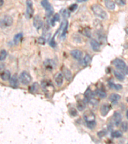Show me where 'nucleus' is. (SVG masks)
<instances>
[{"label":"nucleus","instance_id":"obj_1","mask_svg":"<svg viewBox=\"0 0 128 144\" xmlns=\"http://www.w3.org/2000/svg\"><path fill=\"white\" fill-rule=\"evenodd\" d=\"M83 118L88 128L90 129H94L96 126L95 116L91 111H87L83 115Z\"/></svg>","mask_w":128,"mask_h":144},{"label":"nucleus","instance_id":"obj_2","mask_svg":"<svg viewBox=\"0 0 128 144\" xmlns=\"http://www.w3.org/2000/svg\"><path fill=\"white\" fill-rule=\"evenodd\" d=\"M92 10L96 16L102 19H106L108 17V14L105 10L98 5H94L92 6Z\"/></svg>","mask_w":128,"mask_h":144},{"label":"nucleus","instance_id":"obj_3","mask_svg":"<svg viewBox=\"0 0 128 144\" xmlns=\"http://www.w3.org/2000/svg\"><path fill=\"white\" fill-rule=\"evenodd\" d=\"M113 64L117 69L124 72L126 74H128V67L124 61L120 58H116L113 61Z\"/></svg>","mask_w":128,"mask_h":144},{"label":"nucleus","instance_id":"obj_4","mask_svg":"<svg viewBox=\"0 0 128 144\" xmlns=\"http://www.w3.org/2000/svg\"><path fill=\"white\" fill-rule=\"evenodd\" d=\"M20 82L25 85H28L31 83L32 78L31 75L26 71H23L19 75Z\"/></svg>","mask_w":128,"mask_h":144},{"label":"nucleus","instance_id":"obj_5","mask_svg":"<svg viewBox=\"0 0 128 144\" xmlns=\"http://www.w3.org/2000/svg\"><path fill=\"white\" fill-rule=\"evenodd\" d=\"M41 5L46 10V13H47L48 17H50L53 14L54 9H53V8L52 7L51 4L49 3L48 0H42L41 1Z\"/></svg>","mask_w":128,"mask_h":144},{"label":"nucleus","instance_id":"obj_6","mask_svg":"<svg viewBox=\"0 0 128 144\" xmlns=\"http://www.w3.org/2000/svg\"><path fill=\"white\" fill-rule=\"evenodd\" d=\"M26 15L28 19H30L33 17L34 10L33 9V3L31 0H27L26 1Z\"/></svg>","mask_w":128,"mask_h":144},{"label":"nucleus","instance_id":"obj_7","mask_svg":"<svg viewBox=\"0 0 128 144\" xmlns=\"http://www.w3.org/2000/svg\"><path fill=\"white\" fill-rule=\"evenodd\" d=\"M13 24V18L9 15H6L1 19V25L3 27L10 26Z\"/></svg>","mask_w":128,"mask_h":144},{"label":"nucleus","instance_id":"obj_8","mask_svg":"<svg viewBox=\"0 0 128 144\" xmlns=\"http://www.w3.org/2000/svg\"><path fill=\"white\" fill-rule=\"evenodd\" d=\"M113 121L115 126H118L121 124V121H122V115L120 112H114L113 115Z\"/></svg>","mask_w":128,"mask_h":144},{"label":"nucleus","instance_id":"obj_9","mask_svg":"<svg viewBox=\"0 0 128 144\" xmlns=\"http://www.w3.org/2000/svg\"><path fill=\"white\" fill-rule=\"evenodd\" d=\"M41 86L42 88V90L45 92H50L53 91L54 88L51 83L49 81H43L41 83Z\"/></svg>","mask_w":128,"mask_h":144},{"label":"nucleus","instance_id":"obj_10","mask_svg":"<svg viewBox=\"0 0 128 144\" xmlns=\"http://www.w3.org/2000/svg\"><path fill=\"white\" fill-rule=\"evenodd\" d=\"M42 21L41 17L39 15H36L35 17H34L33 21V25L34 26V27L37 30H39L41 27L42 26Z\"/></svg>","mask_w":128,"mask_h":144},{"label":"nucleus","instance_id":"obj_11","mask_svg":"<svg viewBox=\"0 0 128 144\" xmlns=\"http://www.w3.org/2000/svg\"><path fill=\"white\" fill-rule=\"evenodd\" d=\"M111 108V106L109 104H103V105H102V106H101V108H100V112H101V114L102 115V116L105 117L109 113V111H110Z\"/></svg>","mask_w":128,"mask_h":144},{"label":"nucleus","instance_id":"obj_12","mask_svg":"<svg viewBox=\"0 0 128 144\" xmlns=\"http://www.w3.org/2000/svg\"><path fill=\"white\" fill-rule=\"evenodd\" d=\"M63 78L64 76L62 73H57V75L55 76L54 81H55L56 84L58 86H61L63 83Z\"/></svg>","mask_w":128,"mask_h":144},{"label":"nucleus","instance_id":"obj_13","mask_svg":"<svg viewBox=\"0 0 128 144\" xmlns=\"http://www.w3.org/2000/svg\"><path fill=\"white\" fill-rule=\"evenodd\" d=\"M9 80H10V85L12 87L14 88V89L18 87L19 82L17 74H14Z\"/></svg>","mask_w":128,"mask_h":144},{"label":"nucleus","instance_id":"obj_14","mask_svg":"<svg viewBox=\"0 0 128 144\" xmlns=\"http://www.w3.org/2000/svg\"><path fill=\"white\" fill-rule=\"evenodd\" d=\"M70 54L72 57L74 58V59L79 60L83 56V53L79 49H74V50L71 51L70 52Z\"/></svg>","mask_w":128,"mask_h":144},{"label":"nucleus","instance_id":"obj_15","mask_svg":"<svg viewBox=\"0 0 128 144\" xmlns=\"http://www.w3.org/2000/svg\"><path fill=\"white\" fill-rule=\"evenodd\" d=\"M63 74L65 79L67 80V81H70V80L72 79V78H73L72 73L70 72V70H69V69L65 67L63 68Z\"/></svg>","mask_w":128,"mask_h":144},{"label":"nucleus","instance_id":"obj_16","mask_svg":"<svg viewBox=\"0 0 128 144\" xmlns=\"http://www.w3.org/2000/svg\"><path fill=\"white\" fill-rule=\"evenodd\" d=\"M45 67L47 68L48 70H52V69H54L56 66V64L54 63V61L52 60H47L44 62Z\"/></svg>","mask_w":128,"mask_h":144},{"label":"nucleus","instance_id":"obj_17","mask_svg":"<svg viewBox=\"0 0 128 144\" xmlns=\"http://www.w3.org/2000/svg\"><path fill=\"white\" fill-rule=\"evenodd\" d=\"M86 101L85 99L80 100L79 101H78V103H77V108L79 111H83L86 108Z\"/></svg>","mask_w":128,"mask_h":144},{"label":"nucleus","instance_id":"obj_18","mask_svg":"<svg viewBox=\"0 0 128 144\" xmlns=\"http://www.w3.org/2000/svg\"><path fill=\"white\" fill-rule=\"evenodd\" d=\"M94 94L93 93V92L92 91L91 89H90V88H89V89H86V90L85 91V94H84V96H85V101H86V102H88V101H89V99H91L92 97H94Z\"/></svg>","mask_w":128,"mask_h":144},{"label":"nucleus","instance_id":"obj_19","mask_svg":"<svg viewBox=\"0 0 128 144\" xmlns=\"http://www.w3.org/2000/svg\"><path fill=\"white\" fill-rule=\"evenodd\" d=\"M90 46H91L93 50L95 51H99L100 47H101L100 44L97 41H96L95 40H92L90 41Z\"/></svg>","mask_w":128,"mask_h":144},{"label":"nucleus","instance_id":"obj_20","mask_svg":"<svg viewBox=\"0 0 128 144\" xmlns=\"http://www.w3.org/2000/svg\"><path fill=\"white\" fill-rule=\"evenodd\" d=\"M11 78L10 76V73L9 70H4L1 73V79L3 81H7Z\"/></svg>","mask_w":128,"mask_h":144},{"label":"nucleus","instance_id":"obj_21","mask_svg":"<svg viewBox=\"0 0 128 144\" xmlns=\"http://www.w3.org/2000/svg\"><path fill=\"white\" fill-rule=\"evenodd\" d=\"M23 38V34L22 33H19L16 34L14 38V42L15 45H17Z\"/></svg>","mask_w":128,"mask_h":144},{"label":"nucleus","instance_id":"obj_22","mask_svg":"<svg viewBox=\"0 0 128 144\" xmlns=\"http://www.w3.org/2000/svg\"><path fill=\"white\" fill-rule=\"evenodd\" d=\"M105 4L106 7L110 10H113L115 8V3L111 0H106Z\"/></svg>","mask_w":128,"mask_h":144},{"label":"nucleus","instance_id":"obj_23","mask_svg":"<svg viewBox=\"0 0 128 144\" xmlns=\"http://www.w3.org/2000/svg\"><path fill=\"white\" fill-rule=\"evenodd\" d=\"M113 74H114V76H115V78L118 80H120V81H123L125 79L124 75L122 73L118 71V70H114L113 71Z\"/></svg>","mask_w":128,"mask_h":144},{"label":"nucleus","instance_id":"obj_24","mask_svg":"<svg viewBox=\"0 0 128 144\" xmlns=\"http://www.w3.org/2000/svg\"><path fill=\"white\" fill-rule=\"evenodd\" d=\"M121 98V96L118 95V94H113L110 96V97H109V100H110V101H111L112 102H115L118 101Z\"/></svg>","mask_w":128,"mask_h":144},{"label":"nucleus","instance_id":"obj_25","mask_svg":"<svg viewBox=\"0 0 128 144\" xmlns=\"http://www.w3.org/2000/svg\"><path fill=\"white\" fill-rule=\"evenodd\" d=\"M38 89H39V85L37 82H35L30 86V91L31 93H36L38 92Z\"/></svg>","mask_w":128,"mask_h":144},{"label":"nucleus","instance_id":"obj_26","mask_svg":"<svg viewBox=\"0 0 128 144\" xmlns=\"http://www.w3.org/2000/svg\"><path fill=\"white\" fill-rule=\"evenodd\" d=\"M108 85L111 89H114V90H121L122 87L121 85H119V84H115L113 83V82H111V81H109Z\"/></svg>","mask_w":128,"mask_h":144},{"label":"nucleus","instance_id":"obj_27","mask_svg":"<svg viewBox=\"0 0 128 144\" xmlns=\"http://www.w3.org/2000/svg\"><path fill=\"white\" fill-rule=\"evenodd\" d=\"M96 94L101 99H104L106 97V94L105 92V91H104L102 89H98V90L96 91Z\"/></svg>","mask_w":128,"mask_h":144},{"label":"nucleus","instance_id":"obj_28","mask_svg":"<svg viewBox=\"0 0 128 144\" xmlns=\"http://www.w3.org/2000/svg\"><path fill=\"white\" fill-rule=\"evenodd\" d=\"M60 20V15L58 14H56L54 15V17L51 19V24L52 26H54L55 25V22L57 21H59Z\"/></svg>","mask_w":128,"mask_h":144},{"label":"nucleus","instance_id":"obj_29","mask_svg":"<svg viewBox=\"0 0 128 144\" xmlns=\"http://www.w3.org/2000/svg\"><path fill=\"white\" fill-rule=\"evenodd\" d=\"M111 136L112 138H120L122 136V133L120 131H115L112 132Z\"/></svg>","mask_w":128,"mask_h":144},{"label":"nucleus","instance_id":"obj_30","mask_svg":"<svg viewBox=\"0 0 128 144\" xmlns=\"http://www.w3.org/2000/svg\"><path fill=\"white\" fill-rule=\"evenodd\" d=\"M91 57L89 54H86L83 58V63L85 65H89L90 63V62H91Z\"/></svg>","mask_w":128,"mask_h":144},{"label":"nucleus","instance_id":"obj_31","mask_svg":"<svg viewBox=\"0 0 128 144\" xmlns=\"http://www.w3.org/2000/svg\"><path fill=\"white\" fill-rule=\"evenodd\" d=\"M67 28H68V22H66L63 26V30H62V34H61V38H65V35H66L67 31Z\"/></svg>","mask_w":128,"mask_h":144},{"label":"nucleus","instance_id":"obj_32","mask_svg":"<svg viewBox=\"0 0 128 144\" xmlns=\"http://www.w3.org/2000/svg\"><path fill=\"white\" fill-rule=\"evenodd\" d=\"M7 57V52L5 49H2L1 51V53H0V60L3 61Z\"/></svg>","mask_w":128,"mask_h":144},{"label":"nucleus","instance_id":"obj_33","mask_svg":"<svg viewBox=\"0 0 128 144\" xmlns=\"http://www.w3.org/2000/svg\"><path fill=\"white\" fill-rule=\"evenodd\" d=\"M60 13L64 18H68V17H70V12H69V10H67V9H63V10H62L60 11Z\"/></svg>","mask_w":128,"mask_h":144},{"label":"nucleus","instance_id":"obj_34","mask_svg":"<svg viewBox=\"0 0 128 144\" xmlns=\"http://www.w3.org/2000/svg\"><path fill=\"white\" fill-rule=\"evenodd\" d=\"M121 128L123 131L126 132L128 131V122H123L121 123Z\"/></svg>","mask_w":128,"mask_h":144},{"label":"nucleus","instance_id":"obj_35","mask_svg":"<svg viewBox=\"0 0 128 144\" xmlns=\"http://www.w3.org/2000/svg\"><path fill=\"white\" fill-rule=\"evenodd\" d=\"M88 102H89V103L91 104V105L95 106V105H97V104H98V101H97L96 99L94 98V97H92L91 99H89V101H88Z\"/></svg>","mask_w":128,"mask_h":144},{"label":"nucleus","instance_id":"obj_36","mask_svg":"<svg viewBox=\"0 0 128 144\" xmlns=\"http://www.w3.org/2000/svg\"><path fill=\"white\" fill-rule=\"evenodd\" d=\"M78 8V5L77 4H73L70 5L69 8V10L70 12H74V10H76Z\"/></svg>","mask_w":128,"mask_h":144},{"label":"nucleus","instance_id":"obj_37","mask_svg":"<svg viewBox=\"0 0 128 144\" xmlns=\"http://www.w3.org/2000/svg\"><path fill=\"white\" fill-rule=\"evenodd\" d=\"M38 43L41 45H44L46 43V39L43 37H40L38 39Z\"/></svg>","mask_w":128,"mask_h":144},{"label":"nucleus","instance_id":"obj_38","mask_svg":"<svg viewBox=\"0 0 128 144\" xmlns=\"http://www.w3.org/2000/svg\"><path fill=\"white\" fill-rule=\"evenodd\" d=\"M49 45H50L51 47H56V42L55 41H54V37H53V38H52L51 40L50 41H49Z\"/></svg>","mask_w":128,"mask_h":144},{"label":"nucleus","instance_id":"obj_39","mask_svg":"<svg viewBox=\"0 0 128 144\" xmlns=\"http://www.w3.org/2000/svg\"><path fill=\"white\" fill-rule=\"evenodd\" d=\"M106 134V133L105 131H99L97 133V136H98L99 138H102V137H105Z\"/></svg>","mask_w":128,"mask_h":144},{"label":"nucleus","instance_id":"obj_40","mask_svg":"<svg viewBox=\"0 0 128 144\" xmlns=\"http://www.w3.org/2000/svg\"><path fill=\"white\" fill-rule=\"evenodd\" d=\"M115 2L116 3V4L120 5V6H124L126 3L124 0H115Z\"/></svg>","mask_w":128,"mask_h":144},{"label":"nucleus","instance_id":"obj_41","mask_svg":"<svg viewBox=\"0 0 128 144\" xmlns=\"http://www.w3.org/2000/svg\"><path fill=\"white\" fill-rule=\"evenodd\" d=\"M69 112H70V114L72 116H73V117H75V116H76L77 115H78V113H77L76 110H75V108H73L70 109Z\"/></svg>","mask_w":128,"mask_h":144},{"label":"nucleus","instance_id":"obj_42","mask_svg":"<svg viewBox=\"0 0 128 144\" xmlns=\"http://www.w3.org/2000/svg\"><path fill=\"white\" fill-rule=\"evenodd\" d=\"M3 3H4L3 0H1V3H0V6H1V7H2V6L3 5Z\"/></svg>","mask_w":128,"mask_h":144},{"label":"nucleus","instance_id":"obj_43","mask_svg":"<svg viewBox=\"0 0 128 144\" xmlns=\"http://www.w3.org/2000/svg\"><path fill=\"white\" fill-rule=\"evenodd\" d=\"M77 1H78V2H83V1H87V0H77Z\"/></svg>","mask_w":128,"mask_h":144},{"label":"nucleus","instance_id":"obj_44","mask_svg":"<svg viewBox=\"0 0 128 144\" xmlns=\"http://www.w3.org/2000/svg\"><path fill=\"white\" fill-rule=\"evenodd\" d=\"M126 117H127V118H128V110H127V113H126Z\"/></svg>","mask_w":128,"mask_h":144},{"label":"nucleus","instance_id":"obj_45","mask_svg":"<svg viewBox=\"0 0 128 144\" xmlns=\"http://www.w3.org/2000/svg\"><path fill=\"white\" fill-rule=\"evenodd\" d=\"M126 32H127V35H128V28H126Z\"/></svg>","mask_w":128,"mask_h":144}]
</instances>
